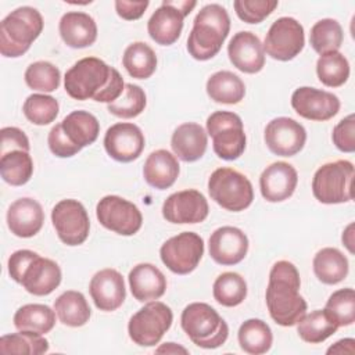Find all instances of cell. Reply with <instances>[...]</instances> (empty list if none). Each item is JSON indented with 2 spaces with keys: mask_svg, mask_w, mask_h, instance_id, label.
<instances>
[{
  "mask_svg": "<svg viewBox=\"0 0 355 355\" xmlns=\"http://www.w3.org/2000/svg\"><path fill=\"white\" fill-rule=\"evenodd\" d=\"M89 293L94 305L100 311H116L126 298L123 277L116 269H101L92 277L89 284Z\"/></svg>",
  "mask_w": 355,
  "mask_h": 355,
  "instance_id": "obj_19",
  "label": "cell"
},
{
  "mask_svg": "<svg viewBox=\"0 0 355 355\" xmlns=\"http://www.w3.org/2000/svg\"><path fill=\"white\" fill-rule=\"evenodd\" d=\"M132 295L139 302H150L161 298L166 290V277L153 263H137L128 276Z\"/></svg>",
  "mask_w": 355,
  "mask_h": 355,
  "instance_id": "obj_24",
  "label": "cell"
},
{
  "mask_svg": "<svg viewBox=\"0 0 355 355\" xmlns=\"http://www.w3.org/2000/svg\"><path fill=\"white\" fill-rule=\"evenodd\" d=\"M291 107L305 119L323 122L337 115L340 111V100L330 92L301 86L291 94Z\"/></svg>",
  "mask_w": 355,
  "mask_h": 355,
  "instance_id": "obj_16",
  "label": "cell"
},
{
  "mask_svg": "<svg viewBox=\"0 0 355 355\" xmlns=\"http://www.w3.org/2000/svg\"><path fill=\"white\" fill-rule=\"evenodd\" d=\"M144 135L141 129L130 122H118L110 126L104 136L107 154L118 162H132L144 150Z\"/></svg>",
  "mask_w": 355,
  "mask_h": 355,
  "instance_id": "obj_17",
  "label": "cell"
},
{
  "mask_svg": "<svg viewBox=\"0 0 355 355\" xmlns=\"http://www.w3.org/2000/svg\"><path fill=\"white\" fill-rule=\"evenodd\" d=\"M44 223V212L42 205L29 197L15 200L7 211V226L10 232L22 239L37 234Z\"/></svg>",
  "mask_w": 355,
  "mask_h": 355,
  "instance_id": "obj_23",
  "label": "cell"
},
{
  "mask_svg": "<svg viewBox=\"0 0 355 355\" xmlns=\"http://www.w3.org/2000/svg\"><path fill=\"white\" fill-rule=\"evenodd\" d=\"M301 279L294 263L277 261L269 272L266 306L275 323L288 327L298 323L306 313V301L300 294Z\"/></svg>",
  "mask_w": 355,
  "mask_h": 355,
  "instance_id": "obj_2",
  "label": "cell"
},
{
  "mask_svg": "<svg viewBox=\"0 0 355 355\" xmlns=\"http://www.w3.org/2000/svg\"><path fill=\"white\" fill-rule=\"evenodd\" d=\"M47 144L50 151L58 157V158H69L73 157L75 154H78L82 148L78 147L76 144H73L68 136L64 133L61 122L57 123L55 126L51 128V130L49 132L47 136Z\"/></svg>",
  "mask_w": 355,
  "mask_h": 355,
  "instance_id": "obj_48",
  "label": "cell"
},
{
  "mask_svg": "<svg viewBox=\"0 0 355 355\" xmlns=\"http://www.w3.org/2000/svg\"><path fill=\"white\" fill-rule=\"evenodd\" d=\"M61 126L68 139L80 148L93 144L100 133L97 118L83 110L69 112L61 121Z\"/></svg>",
  "mask_w": 355,
  "mask_h": 355,
  "instance_id": "obj_30",
  "label": "cell"
},
{
  "mask_svg": "<svg viewBox=\"0 0 355 355\" xmlns=\"http://www.w3.org/2000/svg\"><path fill=\"white\" fill-rule=\"evenodd\" d=\"M96 216L101 226L121 236H133L143 225L140 209L119 196L103 197L97 202Z\"/></svg>",
  "mask_w": 355,
  "mask_h": 355,
  "instance_id": "obj_13",
  "label": "cell"
},
{
  "mask_svg": "<svg viewBox=\"0 0 355 355\" xmlns=\"http://www.w3.org/2000/svg\"><path fill=\"white\" fill-rule=\"evenodd\" d=\"M313 273L323 284H337L343 282L349 270L347 257L334 247H324L313 257Z\"/></svg>",
  "mask_w": 355,
  "mask_h": 355,
  "instance_id": "obj_29",
  "label": "cell"
},
{
  "mask_svg": "<svg viewBox=\"0 0 355 355\" xmlns=\"http://www.w3.org/2000/svg\"><path fill=\"white\" fill-rule=\"evenodd\" d=\"M209 212L205 196L194 189L171 194L162 204V216L176 225L201 223Z\"/></svg>",
  "mask_w": 355,
  "mask_h": 355,
  "instance_id": "obj_15",
  "label": "cell"
},
{
  "mask_svg": "<svg viewBox=\"0 0 355 355\" xmlns=\"http://www.w3.org/2000/svg\"><path fill=\"white\" fill-rule=\"evenodd\" d=\"M24 78L29 89L51 93L60 86L61 72L49 61H36L26 68Z\"/></svg>",
  "mask_w": 355,
  "mask_h": 355,
  "instance_id": "obj_43",
  "label": "cell"
},
{
  "mask_svg": "<svg viewBox=\"0 0 355 355\" xmlns=\"http://www.w3.org/2000/svg\"><path fill=\"white\" fill-rule=\"evenodd\" d=\"M0 175L11 186H22L33 175V161L28 151L14 150L0 158Z\"/></svg>",
  "mask_w": 355,
  "mask_h": 355,
  "instance_id": "obj_37",
  "label": "cell"
},
{
  "mask_svg": "<svg viewBox=\"0 0 355 355\" xmlns=\"http://www.w3.org/2000/svg\"><path fill=\"white\" fill-rule=\"evenodd\" d=\"M354 239H355V234H354V223H349L344 232H343V236H341V240H343V244L347 247V250L354 254Z\"/></svg>",
  "mask_w": 355,
  "mask_h": 355,
  "instance_id": "obj_55",
  "label": "cell"
},
{
  "mask_svg": "<svg viewBox=\"0 0 355 355\" xmlns=\"http://www.w3.org/2000/svg\"><path fill=\"white\" fill-rule=\"evenodd\" d=\"M263 139L273 154L280 157H293L304 148L306 130L295 119L279 116L266 125Z\"/></svg>",
  "mask_w": 355,
  "mask_h": 355,
  "instance_id": "obj_14",
  "label": "cell"
},
{
  "mask_svg": "<svg viewBox=\"0 0 355 355\" xmlns=\"http://www.w3.org/2000/svg\"><path fill=\"white\" fill-rule=\"evenodd\" d=\"M12 322L21 331L43 336L53 330L55 324V311L43 304H26L17 309Z\"/></svg>",
  "mask_w": 355,
  "mask_h": 355,
  "instance_id": "obj_33",
  "label": "cell"
},
{
  "mask_svg": "<svg viewBox=\"0 0 355 355\" xmlns=\"http://www.w3.org/2000/svg\"><path fill=\"white\" fill-rule=\"evenodd\" d=\"M208 135L200 123L186 122L179 125L171 137V147L184 162L198 161L207 150Z\"/></svg>",
  "mask_w": 355,
  "mask_h": 355,
  "instance_id": "obj_26",
  "label": "cell"
},
{
  "mask_svg": "<svg viewBox=\"0 0 355 355\" xmlns=\"http://www.w3.org/2000/svg\"><path fill=\"white\" fill-rule=\"evenodd\" d=\"M277 4V0H236L233 7L241 21L259 24L275 11Z\"/></svg>",
  "mask_w": 355,
  "mask_h": 355,
  "instance_id": "obj_46",
  "label": "cell"
},
{
  "mask_svg": "<svg viewBox=\"0 0 355 355\" xmlns=\"http://www.w3.org/2000/svg\"><path fill=\"white\" fill-rule=\"evenodd\" d=\"M44 22L42 14L29 6L11 11L0 22V53L8 58L25 54L40 36Z\"/></svg>",
  "mask_w": 355,
  "mask_h": 355,
  "instance_id": "obj_4",
  "label": "cell"
},
{
  "mask_svg": "<svg viewBox=\"0 0 355 355\" xmlns=\"http://www.w3.org/2000/svg\"><path fill=\"white\" fill-rule=\"evenodd\" d=\"M49 351V341L42 334L31 331H18L4 334L0 338L1 354H19V355H40Z\"/></svg>",
  "mask_w": 355,
  "mask_h": 355,
  "instance_id": "obj_41",
  "label": "cell"
},
{
  "mask_svg": "<svg viewBox=\"0 0 355 355\" xmlns=\"http://www.w3.org/2000/svg\"><path fill=\"white\" fill-rule=\"evenodd\" d=\"M60 111L58 101L49 94H31L26 97L22 112L25 118L37 126H44L51 123Z\"/></svg>",
  "mask_w": 355,
  "mask_h": 355,
  "instance_id": "obj_42",
  "label": "cell"
},
{
  "mask_svg": "<svg viewBox=\"0 0 355 355\" xmlns=\"http://www.w3.org/2000/svg\"><path fill=\"white\" fill-rule=\"evenodd\" d=\"M180 166L178 158L168 150L159 148L153 151L143 166L144 180L154 189H169L178 179Z\"/></svg>",
  "mask_w": 355,
  "mask_h": 355,
  "instance_id": "obj_28",
  "label": "cell"
},
{
  "mask_svg": "<svg viewBox=\"0 0 355 355\" xmlns=\"http://www.w3.org/2000/svg\"><path fill=\"white\" fill-rule=\"evenodd\" d=\"M211 258L223 266L241 262L248 251L247 234L234 226L218 227L208 240Z\"/></svg>",
  "mask_w": 355,
  "mask_h": 355,
  "instance_id": "obj_18",
  "label": "cell"
},
{
  "mask_svg": "<svg viewBox=\"0 0 355 355\" xmlns=\"http://www.w3.org/2000/svg\"><path fill=\"white\" fill-rule=\"evenodd\" d=\"M240 348L251 355L266 354L273 343L269 324L261 319H248L241 323L237 333Z\"/></svg>",
  "mask_w": 355,
  "mask_h": 355,
  "instance_id": "obj_35",
  "label": "cell"
},
{
  "mask_svg": "<svg viewBox=\"0 0 355 355\" xmlns=\"http://www.w3.org/2000/svg\"><path fill=\"white\" fill-rule=\"evenodd\" d=\"M122 64L132 78L148 79L157 69V55L147 43L135 42L125 49Z\"/></svg>",
  "mask_w": 355,
  "mask_h": 355,
  "instance_id": "obj_36",
  "label": "cell"
},
{
  "mask_svg": "<svg viewBox=\"0 0 355 355\" xmlns=\"http://www.w3.org/2000/svg\"><path fill=\"white\" fill-rule=\"evenodd\" d=\"M54 311L60 322L69 327H80L90 319L92 311L80 291L68 290L54 301Z\"/></svg>",
  "mask_w": 355,
  "mask_h": 355,
  "instance_id": "obj_34",
  "label": "cell"
},
{
  "mask_svg": "<svg viewBox=\"0 0 355 355\" xmlns=\"http://www.w3.org/2000/svg\"><path fill=\"white\" fill-rule=\"evenodd\" d=\"M37 255V252L31 251V250H18L15 252H12L8 258V275L10 277L19 283L24 270L26 269V266L29 265V262Z\"/></svg>",
  "mask_w": 355,
  "mask_h": 355,
  "instance_id": "obj_50",
  "label": "cell"
},
{
  "mask_svg": "<svg viewBox=\"0 0 355 355\" xmlns=\"http://www.w3.org/2000/svg\"><path fill=\"white\" fill-rule=\"evenodd\" d=\"M230 31V17L220 4H207L196 15L187 37V51L198 61L214 58Z\"/></svg>",
  "mask_w": 355,
  "mask_h": 355,
  "instance_id": "obj_3",
  "label": "cell"
},
{
  "mask_svg": "<svg viewBox=\"0 0 355 355\" xmlns=\"http://www.w3.org/2000/svg\"><path fill=\"white\" fill-rule=\"evenodd\" d=\"M183 19L184 15L172 7L168 0H164L150 17L147 22V32L155 43L161 46H171L180 37Z\"/></svg>",
  "mask_w": 355,
  "mask_h": 355,
  "instance_id": "obj_27",
  "label": "cell"
},
{
  "mask_svg": "<svg viewBox=\"0 0 355 355\" xmlns=\"http://www.w3.org/2000/svg\"><path fill=\"white\" fill-rule=\"evenodd\" d=\"M227 55L233 67L244 73H257L265 65V50L259 37L248 31L237 32L227 44Z\"/></svg>",
  "mask_w": 355,
  "mask_h": 355,
  "instance_id": "obj_20",
  "label": "cell"
},
{
  "mask_svg": "<svg viewBox=\"0 0 355 355\" xmlns=\"http://www.w3.org/2000/svg\"><path fill=\"white\" fill-rule=\"evenodd\" d=\"M327 354H349L354 355L355 352V340L354 338H343L334 343L331 347L327 348Z\"/></svg>",
  "mask_w": 355,
  "mask_h": 355,
  "instance_id": "obj_52",
  "label": "cell"
},
{
  "mask_svg": "<svg viewBox=\"0 0 355 355\" xmlns=\"http://www.w3.org/2000/svg\"><path fill=\"white\" fill-rule=\"evenodd\" d=\"M61 279L62 273L58 263L37 254L24 270L19 284L28 293L42 297L53 293L60 286Z\"/></svg>",
  "mask_w": 355,
  "mask_h": 355,
  "instance_id": "obj_22",
  "label": "cell"
},
{
  "mask_svg": "<svg viewBox=\"0 0 355 355\" xmlns=\"http://www.w3.org/2000/svg\"><path fill=\"white\" fill-rule=\"evenodd\" d=\"M297 183L298 173L295 168L284 161L270 164L259 176L261 194L269 202H282L290 198Z\"/></svg>",
  "mask_w": 355,
  "mask_h": 355,
  "instance_id": "obj_21",
  "label": "cell"
},
{
  "mask_svg": "<svg viewBox=\"0 0 355 355\" xmlns=\"http://www.w3.org/2000/svg\"><path fill=\"white\" fill-rule=\"evenodd\" d=\"M354 165L337 159L322 165L313 175L312 193L322 204H343L352 200Z\"/></svg>",
  "mask_w": 355,
  "mask_h": 355,
  "instance_id": "obj_7",
  "label": "cell"
},
{
  "mask_svg": "<svg viewBox=\"0 0 355 355\" xmlns=\"http://www.w3.org/2000/svg\"><path fill=\"white\" fill-rule=\"evenodd\" d=\"M204 255V240L194 232H182L168 239L159 248L162 263L176 275H189Z\"/></svg>",
  "mask_w": 355,
  "mask_h": 355,
  "instance_id": "obj_10",
  "label": "cell"
},
{
  "mask_svg": "<svg viewBox=\"0 0 355 355\" xmlns=\"http://www.w3.org/2000/svg\"><path fill=\"white\" fill-rule=\"evenodd\" d=\"M64 87L69 97L83 101L114 103L125 89L121 73L97 57H85L76 61L64 76Z\"/></svg>",
  "mask_w": 355,
  "mask_h": 355,
  "instance_id": "obj_1",
  "label": "cell"
},
{
  "mask_svg": "<svg viewBox=\"0 0 355 355\" xmlns=\"http://www.w3.org/2000/svg\"><path fill=\"white\" fill-rule=\"evenodd\" d=\"M148 1L147 0H141V1H130V0H116L114 3L115 6V11L116 14L126 21H135L139 19L147 10L148 7Z\"/></svg>",
  "mask_w": 355,
  "mask_h": 355,
  "instance_id": "obj_51",
  "label": "cell"
},
{
  "mask_svg": "<svg viewBox=\"0 0 355 355\" xmlns=\"http://www.w3.org/2000/svg\"><path fill=\"white\" fill-rule=\"evenodd\" d=\"M146 104H147V100H146L144 90L137 85L125 83V89L121 97L114 103H110L107 105V110L110 114L118 118L130 119L140 115L144 111Z\"/></svg>",
  "mask_w": 355,
  "mask_h": 355,
  "instance_id": "obj_44",
  "label": "cell"
},
{
  "mask_svg": "<svg viewBox=\"0 0 355 355\" xmlns=\"http://www.w3.org/2000/svg\"><path fill=\"white\" fill-rule=\"evenodd\" d=\"M1 133V146H0V154H6L14 150H22L29 153V139L28 136L15 126H7L0 130Z\"/></svg>",
  "mask_w": 355,
  "mask_h": 355,
  "instance_id": "obj_49",
  "label": "cell"
},
{
  "mask_svg": "<svg viewBox=\"0 0 355 355\" xmlns=\"http://www.w3.org/2000/svg\"><path fill=\"white\" fill-rule=\"evenodd\" d=\"M324 309H327L333 318L337 320L338 327L349 326L355 322V291L351 287L340 288L334 291L327 302Z\"/></svg>",
  "mask_w": 355,
  "mask_h": 355,
  "instance_id": "obj_45",
  "label": "cell"
},
{
  "mask_svg": "<svg viewBox=\"0 0 355 355\" xmlns=\"http://www.w3.org/2000/svg\"><path fill=\"white\" fill-rule=\"evenodd\" d=\"M334 146L343 153L355 151V115L349 114L343 118L333 129L331 135Z\"/></svg>",
  "mask_w": 355,
  "mask_h": 355,
  "instance_id": "obj_47",
  "label": "cell"
},
{
  "mask_svg": "<svg viewBox=\"0 0 355 355\" xmlns=\"http://www.w3.org/2000/svg\"><path fill=\"white\" fill-rule=\"evenodd\" d=\"M62 42L71 49H85L97 39V25L93 17L82 11L65 12L58 24Z\"/></svg>",
  "mask_w": 355,
  "mask_h": 355,
  "instance_id": "obj_25",
  "label": "cell"
},
{
  "mask_svg": "<svg viewBox=\"0 0 355 355\" xmlns=\"http://www.w3.org/2000/svg\"><path fill=\"white\" fill-rule=\"evenodd\" d=\"M305 46L304 26L291 17L277 18L269 28L263 50L269 57L277 61H290L295 58Z\"/></svg>",
  "mask_w": 355,
  "mask_h": 355,
  "instance_id": "obj_12",
  "label": "cell"
},
{
  "mask_svg": "<svg viewBox=\"0 0 355 355\" xmlns=\"http://www.w3.org/2000/svg\"><path fill=\"white\" fill-rule=\"evenodd\" d=\"M344 40L343 28L338 21L333 18H323L311 28L309 42L312 49L318 54H327L331 51H338Z\"/></svg>",
  "mask_w": 355,
  "mask_h": 355,
  "instance_id": "obj_38",
  "label": "cell"
},
{
  "mask_svg": "<svg viewBox=\"0 0 355 355\" xmlns=\"http://www.w3.org/2000/svg\"><path fill=\"white\" fill-rule=\"evenodd\" d=\"M208 193L222 208L240 212L254 200V189L247 176L233 168H218L208 179Z\"/></svg>",
  "mask_w": 355,
  "mask_h": 355,
  "instance_id": "obj_6",
  "label": "cell"
},
{
  "mask_svg": "<svg viewBox=\"0 0 355 355\" xmlns=\"http://www.w3.org/2000/svg\"><path fill=\"white\" fill-rule=\"evenodd\" d=\"M173 322L172 309L161 301H150L128 323L130 340L140 347H153L161 341Z\"/></svg>",
  "mask_w": 355,
  "mask_h": 355,
  "instance_id": "obj_9",
  "label": "cell"
},
{
  "mask_svg": "<svg viewBox=\"0 0 355 355\" xmlns=\"http://www.w3.org/2000/svg\"><path fill=\"white\" fill-rule=\"evenodd\" d=\"M168 3L178 11H180L184 17H187L191 12V10L197 6V1L194 0H168Z\"/></svg>",
  "mask_w": 355,
  "mask_h": 355,
  "instance_id": "obj_53",
  "label": "cell"
},
{
  "mask_svg": "<svg viewBox=\"0 0 355 355\" xmlns=\"http://www.w3.org/2000/svg\"><path fill=\"white\" fill-rule=\"evenodd\" d=\"M180 326L193 344L205 349L220 347L229 336L227 323L205 302L189 304L182 311Z\"/></svg>",
  "mask_w": 355,
  "mask_h": 355,
  "instance_id": "obj_5",
  "label": "cell"
},
{
  "mask_svg": "<svg viewBox=\"0 0 355 355\" xmlns=\"http://www.w3.org/2000/svg\"><path fill=\"white\" fill-rule=\"evenodd\" d=\"M319 80L327 87H340L349 78V62L340 51L322 54L316 61Z\"/></svg>",
  "mask_w": 355,
  "mask_h": 355,
  "instance_id": "obj_40",
  "label": "cell"
},
{
  "mask_svg": "<svg viewBox=\"0 0 355 355\" xmlns=\"http://www.w3.org/2000/svg\"><path fill=\"white\" fill-rule=\"evenodd\" d=\"M207 135L212 137L215 154L225 161L237 159L245 150L241 118L232 111H215L207 118Z\"/></svg>",
  "mask_w": 355,
  "mask_h": 355,
  "instance_id": "obj_8",
  "label": "cell"
},
{
  "mask_svg": "<svg viewBox=\"0 0 355 355\" xmlns=\"http://www.w3.org/2000/svg\"><path fill=\"white\" fill-rule=\"evenodd\" d=\"M51 222L58 239L69 245H80L90 232V220L82 202L73 198L58 201L51 211Z\"/></svg>",
  "mask_w": 355,
  "mask_h": 355,
  "instance_id": "obj_11",
  "label": "cell"
},
{
  "mask_svg": "<svg viewBox=\"0 0 355 355\" xmlns=\"http://www.w3.org/2000/svg\"><path fill=\"white\" fill-rule=\"evenodd\" d=\"M207 94L220 104H237L245 96L244 82L230 71H218L207 80Z\"/></svg>",
  "mask_w": 355,
  "mask_h": 355,
  "instance_id": "obj_32",
  "label": "cell"
},
{
  "mask_svg": "<svg viewBox=\"0 0 355 355\" xmlns=\"http://www.w3.org/2000/svg\"><path fill=\"white\" fill-rule=\"evenodd\" d=\"M212 294L218 304L227 308L237 306L247 297V283L241 275L225 272L214 282Z\"/></svg>",
  "mask_w": 355,
  "mask_h": 355,
  "instance_id": "obj_39",
  "label": "cell"
},
{
  "mask_svg": "<svg viewBox=\"0 0 355 355\" xmlns=\"http://www.w3.org/2000/svg\"><path fill=\"white\" fill-rule=\"evenodd\" d=\"M338 329L337 320L327 309H316L305 313L297 323L300 338L309 344H319L333 336Z\"/></svg>",
  "mask_w": 355,
  "mask_h": 355,
  "instance_id": "obj_31",
  "label": "cell"
},
{
  "mask_svg": "<svg viewBox=\"0 0 355 355\" xmlns=\"http://www.w3.org/2000/svg\"><path fill=\"white\" fill-rule=\"evenodd\" d=\"M155 352L157 354H189V351L184 347L178 345L175 343H165L161 347H158Z\"/></svg>",
  "mask_w": 355,
  "mask_h": 355,
  "instance_id": "obj_54",
  "label": "cell"
}]
</instances>
